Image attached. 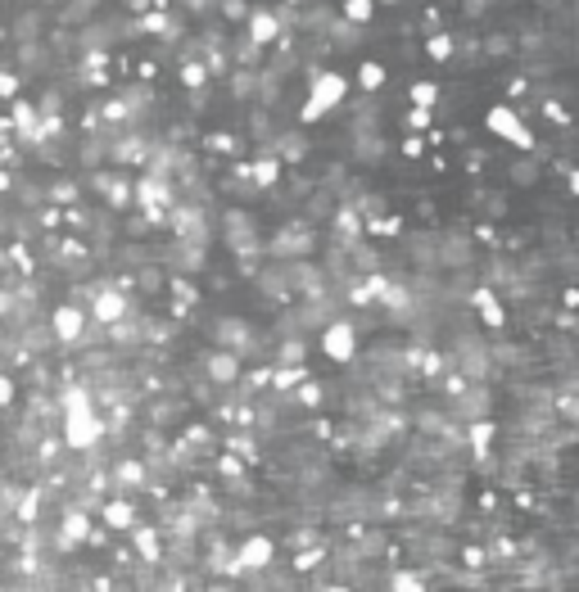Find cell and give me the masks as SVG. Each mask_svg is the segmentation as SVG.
<instances>
[{
	"mask_svg": "<svg viewBox=\"0 0 579 592\" xmlns=\"http://www.w3.org/2000/svg\"><path fill=\"white\" fill-rule=\"evenodd\" d=\"M345 100H348V77L340 68H322V73L308 77V96H304L295 122H299V127H313V122L326 118V114H336Z\"/></svg>",
	"mask_w": 579,
	"mask_h": 592,
	"instance_id": "obj_1",
	"label": "cell"
},
{
	"mask_svg": "<svg viewBox=\"0 0 579 592\" xmlns=\"http://www.w3.org/2000/svg\"><path fill=\"white\" fill-rule=\"evenodd\" d=\"M317 349L326 362H336V366H353L357 353H362V335H357V322L340 312V317H331L322 331H317Z\"/></svg>",
	"mask_w": 579,
	"mask_h": 592,
	"instance_id": "obj_2",
	"label": "cell"
},
{
	"mask_svg": "<svg viewBox=\"0 0 579 592\" xmlns=\"http://www.w3.org/2000/svg\"><path fill=\"white\" fill-rule=\"evenodd\" d=\"M46 326H50V335H55V344H59V353H68L78 340H82V331L91 326V317H87V303H78V299H59V303H50L46 308Z\"/></svg>",
	"mask_w": 579,
	"mask_h": 592,
	"instance_id": "obj_3",
	"label": "cell"
},
{
	"mask_svg": "<svg viewBox=\"0 0 579 592\" xmlns=\"http://www.w3.org/2000/svg\"><path fill=\"white\" fill-rule=\"evenodd\" d=\"M484 131L498 136V140H512L516 149H539V136L525 127L516 105H489V109H484Z\"/></svg>",
	"mask_w": 579,
	"mask_h": 592,
	"instance_id": "obj_4",
	"label": "cell"
},
{
	"mask_svg": "<svg viewBox=\"0 0 579 592\" xmlns=\"http://www.w3.org/2000/svg\"><path fill=\"white\" fill-rule=\"evenodd\" d=\"M232 561H235V579H240V575L272 570V566H276V538H272V534H263V529L244 534V538L232 547Z\"/></svg>",
	"mask_w": 579,
	"mask_h": 592,
	"instance_id": "obj_5",
	"label": "cell"
},
{
	"mask_svg": "<svg viewBox=\"0 0 579 592\" xmlns=\"http://www.w3.org/2000/svg\"><path fill=\"white\" fill-rule=\"evenodd\" d=\"M466 308H470V317H475L484 331H507V322H512L507 299H502L493 285H484V281H475V285L466 290Z\"/></svg>",
	"mask_w": 579,
	"mask_h": 592,
	"instance_id": "obj_6",
	"label": "cell"
},
{
	"mask_svg": "<svg viewBox=\"0 0 579 592\" xmlns=\"http://www.w3.org/2000/svg\"><path fill=\"white\" fill-rule=\"evenodd\" d=\"M435 267L439 271H475V240L466 231L435 236Z\"/></svg>",
	"mask_w": 579,
	"mask_h": 592,
	"instance_id": "obj_7",
	"label": "cell"
},
{
	"mask_svg": "<svg viewBox=\"0 0 579 592\" xmlns=\"http://www.w3.org/2000/svg\"><path fill=\"white\" fill-rule=\"evenodd\" d=\"M240 371H244V362L232 353V349H204V357H200V375L218 389V393H232L235 380H240Z\"/></svg>",
	"mask_w": 579,
	"mask_h": 592,
	"instance_id": "obj_8",
	"label": "cell"
},
{
	"mask_svg": "<svg viewBox=\"0 0 579 592\" xmlns=\"http://www.w3.org/2000/svg\"><path fill=\"white\" fill-rule=\"evenodd\" d=\"M240 23H244V36H249L253 46H263V50H267V46L285 32L281 14H276V9H267V5H249V14H244Z\"/></svg>",
	"mask_w": 579,
	"mask_h": 592,
	"instance_id": "obj_9",
	"label": "cell"
},
{
	"mask_svg": "<svg viewBox=\"0 0 579 592\" xmlns=\"http://www.w3.org/2000/svg\"><path fill=\"white\" fill-rule=\"evenodd\" d=\"M46 32H50V9H46V5L23 9V14L5 27V36H14V46H18V41H41Z\"/></svg>",
	"mask_w": 579,
	"mask_h": 592,
	"instance_id": "obj_10",
	"label": "cell"
},
{
	"mask_svg": "<svg viewBox=\"0 0 579 592\" xmlns=\"http://www.w3.org/2000/svg\"><path fill=\"white\" fill-rule=\"evenodd\" d=\"M281 177H285V163H281L272 149H263L258 158H249V181H253V190H258V195L276 190V186H281Z\"/></svg>",
	"mask_w": 579,
	"mask_h": 592,
	"instance_id": "obj_11",
	"label": "cell"
},
{
	"mask_svg": "<svg viewBox=\"0 0 579 592\" xmlns=\"http://www.w3.org/2000/svg\"><path fill=\"white\" fill-rule=\"evenodd\" d=\"M543 149H521V158L516 163H507V181L512 186H521V190H530V186H539L543 181Z\"/></svg>",
	"mask_w": 579,
	"mask_h": 592,
	"instance_id": "obj_12",
	"label": "cell"
},
{
	"mask_svg": "<svg viewBox=\"0 0 579 592\" xmlns=\"http://www.w3.org/2000/svg\"><path fill=\"white\" fill-rule=\"evenodd\" d=\"M480 55H484V64H512L516 59V32L498 27V32L480 36Z\"/></svg>",
	"mask_w": 579,
	"mask_h": 592,
	"instance_id": "obj_13",
	"label": "cell"
},
{
	"mask_svg": "<svg viewBox=\"0 0 579 592\" xmlns=\"http://www.w3.org/2000/svg\"><path fill=\"white\" fill-rule=\"evenodd\" d=\"M87 190H82V181H73V177H55V181H41V199L50 204V209H68V204H78Z\"/></svg>",
	"mask_w": 579,
	"mask_h": 592,
	"instance_id": "obj_14",
	"label": "cell"
},
{
	"mask_svg": "<svg viewBox=\"0 0 579 592\" xmlns=\"http://www.w3.org/2000/svg\"><path fill=\"white\" fill-rule=\"evenodd\" d=\"M353 82H357V91H362V96H380V91H385V82H389V68H385L380 59H362V64H357V73H353Z\"/></svg>",
	"mask_w": 579,
	"mask_h": 592,
	"instance_id": "obj_15",
	"label": "cell"
},
{
	"mask_svg": "<svg viewBox=\"0 0 579 592\" xmlns=\"http://www.w3.org/2000/svg\"><path fill=\"white\" fill-rule=\"evenodd\" d=\"M421 50H426V59H430V64H453V36H449L444 27H439V32H426Z\"/></svg>",
	"mask_w": 579,
	"mask_h": 592,
	"instance_id": "obj_16",
	"label": "cell"
},
{
	"mask_svg": "<svg viewBox=\"0 0 579 592\" xmlns=\"http://www.w3.org/2000/svg\"><path fill=\"white\" fill-rule=\"evenodd\" d=\"M177 77H181V87H186V91H204V87L213 82L200 55H195V59H181V68H177Z\"/></svg>",
	"mask_w": 579,
	"mask_h": 592,
	"instance_id": "obj_17",
	"label": "cell"
},
{
	"mask_svg": "<svg viewBox=\"0 0 579 592\" xmlns=\"http://www.w3.org/2000/svg\"><path fill=\"white\" fill-rule=\"evenodd\" d=\"M340 18L357 23V27H371V23H376V0H345V5H340Z\"/></svg>",
	"mask_w": 579,
	"mask_h": 592,
	"instance_id": "obj_18",
	"label": "cell"
},
{
	"mask_svg": "<svg viewBox=\"0 0 579 592\" xmlns=\"http://www.w3.org/2000/svg\"><path fill=\"white\" fill-rule=\"evenodd\" d=\"M439 100H444V87H439V82H412V105L439 109Z\"/></svg>",
	"mask_w": 579,
	"mask_h": 592,
	"instance_id": "obj_19",
	"label": "cell"
},
{
	"mask_svg": "<svg viewBox=\"0 0 579 592\" xmlns=\"http://www.w3.org/2000/svg\"><path fill=\"white\" fill-rule=\"evenodd\" d=\"M385 584H389V588H430L435 579H430V575H417V570H403V561H398V570H394Z\"/></svg>",
	"mask_w": 579,
	"mask_h": 592,
	"instance_id": "obj_20",
	"label": "cell"
},
{
	"mask_svg": "<svg viewBox=\"0 0 579 592\" xmlns=\"http://www.w3.org/2000/svg\"><path fill=\"white\" fill-rule=\"evenodd\" d=\"M403 122H408V131H412V136H421V131H430V127H435V109H421V105H412Z\"/></svg>",
	"mask_w": 579,
	"mask_h": 592,
	"instance_id": "obj_21",
	"label": "cell"
},
{
	"mask_svg": "<svg viewBox=\"0 0 579 592\" xmlns=\"http://www.w3.org/2000/svg\"><path fill=\"white\" fill-rule=\"evenodd\" d=\"M439 27H444V14H439V5H430L421 14V32H439Z\"/></svg>",
	"mask_w": 579,
	"mask_h": 592,
	"instance_id": "obj_22",
	"label": "cell"
},
{
	"mask_svg": "<svg viewBox=\"0 0 579 592\" xmlns=\"http://www.w3.org/2000/svg\"><path fill=\"white\" fill-rule=\"evenodd\" d=\"M421 154H426V140H417V136L403 140V158H421Z\"/></svg>",
	"mask_w": 579,
	"mask_h": 592,
	"instance_id": "obj_23",
	"label": "cell"
},
{
	"mask_svg": "<svg viewBox=\"0 0 579 592\" xmlns=\"http://www.w3.org/2000/svg\"><path fill=\"white\" fill-rule=\"evenodd\" d=\"M562 308H579V294H575V285H566V290H562Z\"/></svg>",
	"mask_w": 579,
	"mask_h": 592,
	"instance_id": "obj_24",
	"label": "cell"
},
{
	"mask_svg": "<svg viewBox=\"0 0 579 592\" xmlns=\"http://www.w3.org/2000/svg\"><path fill=\"white\" fill-rule=\"evenodd\" d=\"M376 5H398V0H376Z\"/></svg>",
	"mask_w": 579,
	"mask_h": 592,
	"instance_id": "obj_25",
	"label": "cell"
}]
</instances>
